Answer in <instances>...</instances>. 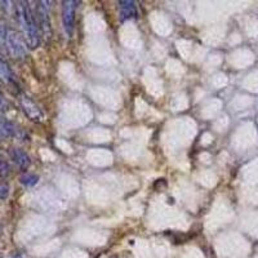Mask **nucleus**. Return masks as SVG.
Returning <instances> with one entry per match:
<instances>
[{
	"label": "nucleus",
	"mask_w": 258,
	"mask_h": 258,
	"mask_svg": "<svg viewBox=\"0 0 258 258\" xmlns=\"http://www.w3.org/2000/svg\"><path fill=\"white\" fill-rule=\"evenodd\" d=\"M16 15H17L18 24H20L26 44L30 48H38L40 44V35H39L38 24H36L34 15L30 9L29 3L20 2L16 6Z\"/></svg>",
	"instance_id": "1"
},
{
	"label": "nucleus",
	"mask_w": 258,
	"mask_h": 258,
	"mask_svg": "<svg viewBox=\"0 0 258 258\" xmlns=\"http://www.w3.org/2000/svg\"><path fill=\"white\" fill-rule=\"evenodd\" d=\"M6 48L9 54L16 59H22L26 56V47L17 32L13 30H6Z\"/></svg>",
	"instance_id": "2"
},
{
	"label": "nucleus",
	"mask_w": 258,
	"mask_h": 258,
	"mask_svg": "<svg viewBox=\"0 0 258 258\" xmlns=\"http://www.w3.org/2000/svg\"><path fill=\"white\" fill-rule=\"evenodd\" d=\"M78 4H79V2H75V0H66L62 3V22H63L64 32L69 38L73 35Z\"/></svg>",
	"instance_id": "3"
},
{
	"label": "nucleus",
	"mask_w": 258,
	"mask_h": 258,
	"mask_svg": "<svg viewBox=\"0 0 258 258\" xmlns=\"http://www.w3.org/2000/svg\"><path fill=\"white\" fill-rule=\"evenodd\" d=\"M20 105L22 111L25 112L29 119H31L32 121H43L44 120V112L43 110L36 105L34 101L27 96H21L20 98Z\"/></svg>",
	"instance_id": "4"
},
{
	"label": "nucleus",
	"mask_w": 258,
	"mask_h": 258,
	"mask_svg": "<svg viewBox=\"0 0 258 258\" xmlns=\"http://www.w3.org/2000/svg\"><path fill=\"white\" fill-rule=\"evenodd\" d=\"M49 2H39L38 6V18L40 24L43 36L47 40L52 38V26H50V17H49Z\"/></svg>",
	"instance_id": "5"
},
{
	"label": "nucleus",
	"mask_w": 258,
	"mask_h": 258,
	"mask_svg": "<svg viewBox=\"0 0 258 258\" xmlns=\"http://www.w3.org/2000/svg\"><path fill=\"white\" fill-rule=\"evenodd\" d=\"M11 158H12L13 163L22 170H26L27 168L30 167V164H31V159H30V156L27 155L26 151H24V150L21 149L11 150Z\"/></svg>",
	"instance_id": "6"
},
{
	"label": "nucleus",
	"mask_w": 258,
	"mask_h": 258,
	"mask_svg": "<svg viewBox=\"0 0 258 258\" xmlns=\"http://www.w3.org/2000/svg\"><path fill=\"white\" fill-rule=\"evenodd\" d=\"M120 4V18L121 21L133 20L137 16V11H136L135 2L133 0H121L119 2Z\"/></svg>",
	"instance_id": "7"
},
{
	"label": "nucleus",
	"mask_w": 258,
	"mask_h": 258,
	"mask_svg": "<svg viewBox=\"0 0 258 258\" xmlns=\"http://www.w3.org/2000/svg\"><path fill=\"white\" fill-rule=\"evenodd\" d=\"M0 78L3 79L4 83L11 85H16V77L15 73L12 71L11 66H9L8 62L3 58V57H0Z\"/></svg>",
	"instance_id": "8"
},
{
	"label": "nucleus",
	"mask_w": 258,
	"mask_h": 258,
	"mask_svg": "<svg viewBox=\"0 0 258 258\" xmlns=\"http://www.w3.org/2000/svg\"><path fill=\"white\" fill-rule=\"evenodd\" d=\"M18 135V128L12 123L0 117V137H16Z\"/></svg>",
	"instance_id": "9"
},
{
	"label": "nucleus",
	"mask_w": 258,
	"mask_h": 258,
	"mask_svg": "<svg viewBox=\"0 0 258 258\" xmlns=\"http://www.w3.org/2000/svg\"><path fill=\"white\" fill-rule=\"evenodd\" d=\"M21 183L27 187H31V186H35L36 183L39 182V177L36 174H32V173H25L24 176H21L20 178Z\"/></svg>",
	"instance_id": "10"
},
{
	"label": "nucleus",
	"mask_w": 258,
	"mask_h": 258,
	"mask_svg": "<svg viewBox=\"0 0 258 258\" xmlns=\"http://www.w3.org/2000/svg\"><path fill=\"white\" fill-rule=\"evenodd\" d=\"M9 173H11V167H9L8 161L0 155V177L6 178L7 176H9Z\"/></svg>",
	"instance_id": "11"
},
{
	"label": "nucleus",
	"mask_w": 258,
	"mask_h": 258,
	"mask_svg": "<svg viewBox=\"0 0 258 258\" xmlns=\"http://www.w3.org/2000/svg\"><path fill=\"white\" fill-rule=\"evenodd\" d=\"M6 50V30L0 25V53H4Z\"/></svg>",
	"instance_id": "12"
},
{
	"label": "nucleus",
	"mask_w": 258,
	"mask_h": 258,
	"mask_svg": "<svg viewBox=\"0 0 258 258\" xmlns=\"http://www.w3.org/2000/svg\"><path fill=\"white\" fill-rule=\"evenodd\" d=\"M9 194V187L7 185H0V199H7Z\"/></svg>",
	"instance_id": "13"
},
{
	"label": "nucleus",
	"mask_w": 258,
	"mask_h": 258,
	"mask_svg": "<svg viewBox=\"0 0 258 258\" xmlns=\"http://www.w3.org/2000/svg\"><path fill=\"white\" fill-rule=\"evenodd\" d=\"M4 105H6V101H4V97L2 94V91H0V107H3Z\"/></svg>",
	"instance_id": "14"
},
{
	"label": "nucleus",
	"mask_w": 258,
	"mask_h": 258,
	"mask_svg": "<svg viewBox=\"0 0 258 258\" xmlns=\"http://www.w3.org/2000/svg\"><path fill=\"white\" fill-rule=\"evenodd\" d=\"M13 258H21V257H13Z\"/></svg>",
	"instance_id": "15"
}]
</instances>
